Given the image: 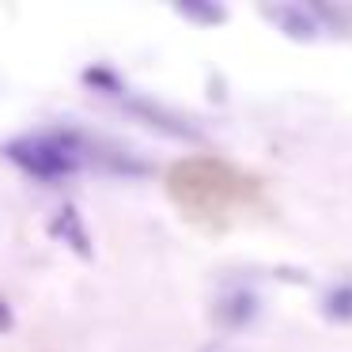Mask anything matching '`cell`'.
Listing matches in <instances>:
<instances>
[{
  "label": "cell",
  "mask_w": 352,
  "mask_h": 352,
  "mask_svg": "<svg viewBox=\"0 0 352 352\" xmlns=\"http://www.w3.org/2000/svg\"><path fill=\"white\" fill-rule=\"evenodd\" d=\"M258 314H261V296L250 284H231V288H223L212 303V322L220 329H228V333L246 329Z\"/></svg>",
  "instance_id": "3957f363"
},
{
  "label": "cell",
  "mask_w": 352,
  "mask_h": 352,
  "mask_svg": "<svg viewBox=\"0 0 352 352\" xmlns=\"http://www.w3.org/2000/svg\"><path fill=\"white\" fill-rule=\"evenodd\" d=\"M80 84H84L91 95H102V99H118V102L129 95V84H125V76H122L118 69H110V65H87V69L80 72Z\"/></svg>",
  "instance_id": "8992f818"
},
{
  "label": "cell",
  "mask_w": 352,
  "mask_h": 352,
  "mask_svg": "<svg viewBox=\"0 0 352 352\" xmlns=\"http://www.w3.org/2000/svg\"><path fill=\"white\" fill-rule=\"evenodd\" d=\"M122 110H125V114H133L140 125H148V129H155L160 137L186 140V144H201V140H205V133H201V129H197V125H193L186 114H178V110L163 107V102L148 99V95H137V91H129V95L122 99Z\"/></svg>",
  "instance_id": "7a4b0ae2"
},
{
  "label": "cell",
  "mask_w": 352,
  "mask_h": 352,
  "mask_svg": "<svg viewBox=\"0 0 352 352\" xmlns=\"http://www.w3.org/2000/svg\"><path fill=\"white\" fill-rule=\"evenodd\" d=\"M46 231H50V239H54V243H61L65 250H72L80 261H91L95 258L91 231H87L84 212H80L76 205H61V208H57V212L50 216Z\"/></svg>",
  "instance_id": "5b68a950"
},
{
  "label": "cell",
  "mask_w": 352,
  "mask_h": 352,
  "mask_svg": "<svg viewBox=\"0 0 352 352\" xmlns=\"http://www.w3.org/2000/svg\"><path fill=\"white\" fill-rule=\"evenodd\" d=\"M175 16H182L186 23H193V27H220V23H228V8L216 4V0H178Z\"/></svg>",
  "instance_id": "52a82bcc"
},
{
  "label": "cell",
  "mask_w": 352,
  "mask_h": 352,
  "mask_svg": "<svg viewBox=\"0 0 352 352\" xmlns=\"http://www.w3.org/2000/svg\"><path fill=\"white\" fill-rule=\"evenodd\" d=\"M322 314L333 322H352V280H337L322 296Z\"/></svg>",
  "instance_id": "ba28073f"
},
{
  "label": "cell",
  "mask_w": 352,
  "mask_h": 352,
  "mask_svg": "<svg viewBox=\"0 0 352 352\" xmlns=\"http://www.w3.org/2000/svg\"><path fill=\"white\" fill-rule=\"evenodd\" d=\"M16 329V311H12V303L4 296H0V333H12Z\"/></svg>",
  "instance_id": "9c48e42d"
},
{
  "label": "cell",
  "mask_w": 352,
  "mask_h": 352,
  "mask_svg": "<svg viewBox=\"0 0 352 352\" xmlns=\"http://www.w3.org/2000/svg\"><path fill=\"white\" fill-rule=\"evenodd\" d=\"M0 155L19 175L34 178L42 186H54L87 167V160H91V133L72 129V125H50V129L19 133V137L4 140Z\"/></svg>",
  "instance_id": "6da1fadb"
},
{
  "label": "cell",
  "mask_w": 352,
  "mask_h": 352,
  "mask_svg": "<svg viewBox=\"0 0 352 352\" xmlns=\"http://www.w3.org/2000/svg\"><path fill=\"white\" fill-rule=\"evenodd\" d=\"M261 19H269V23L292 42H318L322 31H326L311 4H288V0H284V4H265V8H261Z\"/></svg>",
  "instance_id": "277c9868"
}]
</instances>
